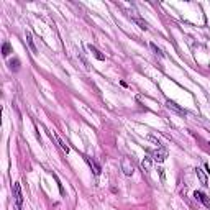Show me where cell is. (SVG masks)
I'll use <instances>...</instances> for the list:
<instances>
[{"mask_svg":"<svg viewBox=\"0 0 210 210\" xmlns=\"http://www.w3.org/2000/svg\"><path fill=\"white\" fill-rule=\"evenodd\" d=\"M153 158H154V161L158 163H163V161H166L167 158V149L164 148V146H158V149L154 153H153Z\"/></svg>","mask_w":210,"mask_h":210,"instance_id":"1","label":"cell"},{"mask_svg":"<svg viewBox=\"0 0 210 210\" xmlns=\"http://www.w3.org/2000/svg\"><path fill=\"white\" fill-rule=\"evenodd\" d=\"M130 17L133 18V21H135V23H136L138 26H140L141 30H145V31L148 30V23H146V21L143 20V18L140 17V13H138V12H135V10H131V12H130Z\"/></svg>","mask_w":210,"mask_h":210,"instance_id":"2","label":"cell"},{"mask_svg":"<svg viewBox=\"0 0 210 210\" xmlns=\"http://www.w3.org/2000/svg\"><path fill=\"white\" fill-rule=\"evenodd\" d=\"M13 194H15V200H17L18 208H21V205H23V194H21V186L18 182H15L13 186Z\"/></svg>","mask_w":210,"mask_h":210,"instance_id":"3","label":"cell"},{"mask_svg":"<svg viewBox=\"0 0 210 210\" xmlns=\"http://www.w3.org/2000/svg\"><path fill=\"white\" fill-rule=\"evenodd\" d=\"M122 171H123V174L125 176H133V164H131V161L128 159V158H123L122 159Z\"/></svg>","mask_w":210,"mask_h":210,"instance_id":"4","label":"cell"},{"mask_svg":"<svg viewBox=\"0 0 210 210\" xmlns=\"http://www.w3.org/2000/svg\"><path fill=\"white\" fill-rule=\"evenodd\" d=\"M166 107H167V108H169V110H172V112H176V113H177V115H181V117H186V115H187V112H186V110H184V108H181V107H179V105H177V103H174V102H171V100H167V102H166Z\"/></svg>","mask_w":210,"mask_h":210,"instance_id":"5","label":"cell"},{"mask_svg":"<svg viewBox=\"0 0 210 210\" xmlns=\"http://www.w3.org/2000/svg\"><path fill=\"white\" fill-rule=\"evenodd\" d=\"M87 159V163H89V166H91V169L94 171V174L95 176H100V172H102V167H100V164L97 163L94 158H85Z\"/></svg>","mask_w":210,"mask_h":210,"instance_id":"6","label":"cell"},{"mask_svg":"<svg viewBox=\"0 0 210 210\" xmlns=\"http://www.w3.org/2000/svg\"><path fill=\"white\" fill-rule=\"evenodd\" d=\"M194 197H196L197 200H200V202H202V204H204L207 208H210V199H208L207 196H205L204 192H200V190H196V192H194Z\"/></svg>","mask_w":210,"mask_h":210,"instance_id":"7","label":"cell"},{"mask_svg":"<svg viewBox=\"0 0 210 210\" xmlns=\"http://www.w3.org/2000/svg\"><path fill=\"white\" fill-rule=\"evenodd\" d=\"M26 43H28L30 49L33 51V54H38V49H36L35 43H33V38H31V33H28V31H26Z\"/></svg>","mask_w":210,"mask_h":210,"instance_id":"8","label":"cell"},{"mask_svg":"<svg viewBox=\"0 0 210 210\" xmlns=\"http://www.w3.org/2000/svg\"><path fill=\"white\" fill-rule=\"evenodd\" d=\"M196 174H197V177H199V181H200V184L202 186H207V182H208V179H207V176L204 174V171L202 169H196Z\"/></svg>","mask_w":210,"mask_h":210,"instance_id":"9","label":"cell"},{"mask_svg":"<svg viewBox=\"0 0 210 210\" xmlns=\"http://www.w3.org/2000/svg\"><path fill=\"white\" fill-rule=\"evenodd\" d=\"M89 49L92 51V54L95 56V58L99 59V61H105V56H103V54H102V52H100L99 49H97L95 46H92V44H89Z\"/></svg>","mask_w":210,"mask_h":210,"instance_id":"10","label":"cell"},{"mask_svg":"<svg viewBox=\"0 0 210 210\" xmlns=\"http://www.w3.org/2000/svg\"><path fill=\"white\" fill-rule=\"evenodd\" d=\"M141 167H143L146 172H149L151 171V159H149V158H145V159L141 161Z\"/></svg>","mask_w":210,"mask_h":210,"instance_id":"11","label":"cell"},{"mask_svg":"<svg viewBox=\"0 0 210 210\" xmlns=\"http://www.w3.org/2000/svg\"><path fill=\"white\" fill-rule=\"evenodd\" d=\"M2 54L5 56V58H7V56H8V54H10V43H3V48H2Z\"/></svg>","mask_w":210,"mask_h":210,"instance_id":"12","label":"cell"},{"mask_svg":"<svg viewBox=\"0 0 210 210\" xmlns=\"http://www.w3.org/2000/svg\"><path fill=\"white\" fill-rule=\"evenodd\" d=\"M58 141H59V145H61V148L64 149L66 153H69V146H67V145H66V143H64V141H62V140H61V138H59V136H58Z\"/></svg>","mask_w":210,"mask_h":210,"instance_id":"13","label":"cell"},{"mask_svg":"<svg viewBox=\"0 0 210 210\" xmlns=\"http://www.w3.org/2000/svg\"><path fill=\"white\" fill-rule=\"evenodd\" d=\"M151 49H153V51H154V52H156V54H159V56H163V52H161L159 49H158V46H156V44H154V43H151Z\"/></svg>","mask_w":210,"mask_h":210,"instance_id":"14","label":"cell"},{"mask_svg":"<svg viewBox=\"0 0 210 210\" xmlns=\"http://www.w3.org/2000/svg\"><path fill=\"white\" fill-rule=\"evenodd\" d=\"M158 171H159V176H161V181H166V177H164V169H161V167H159V169H158Z\"/></svg>","mask_w":210,"mask_h":210,"instance_id":"15","label":"cell"}]
</instances>
